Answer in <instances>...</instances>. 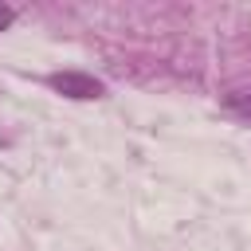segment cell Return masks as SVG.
Segmentation results:
<instances>
[{
	"instance_id": "1",
	"label": "cell",
	"mask_w": 251,
	"mask_h": 251,
	"mask_svg": "<svg viewBox=\"0 0 251 251\" xmlns=\"http://www.w3.org/2000/svg\"><path fill=\"white\" fill-rule=\"evenodd\" d=\"M47 86H51L55 94H63V98H78V102L102 98V90H106L94 75H82V71H59V75L47 78Z\"/></svg>"
},
{
	"instance_id": "2",
	"label": "cell",
	"mask_w": 251,
	"mask_h": 251,
	"mask_svg": "<svg viewBox=\"0 0 251 251\" xmlns=\"http://www.w3.org/2000/svg\"><path fill=\"white\" fill-rule=\"evenodd\" d=\"M224 106H227L231 114H239V118L251 122V90H231V94L224 98Z\"/></svg>"
},
{
	"instance_id": "3",
	"label": "cell",
	"mask_w": 251,
	"mask_h": 251,
	"mask_svg": "<svg viewBox=\"0 0 251 251\" xmlns=\"http://www.w3.org/2000/svg\"><path fill=\"white\" fill-rule=\"evenodd\" d=\"M12 20H16V12H12V8H8V4H0V31H4V27H8V24H12Z\"/></svg>"
}]
</instances>
